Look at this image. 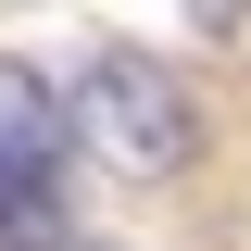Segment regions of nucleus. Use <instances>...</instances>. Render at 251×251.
<instances>
[{
	"label": "nucleus",
	"mask_w": 251,
	"mask_h": 251,
	"mask_svg": "<svg viewBox=\"0 0 251 251\" xmlns=\"http://www.w3.org/2000/svg\"><path fill=\"white\" fill-rule=\"evenodd\" d=\"M75 126H88V151L113 163V176H176V163L201 151V113H188V88L151 50H100L88 88H75Z\"/></svg>",
	"instance_id": "nucleus-1"
},
{
	"label": "nucleus",
	"mask_w": 251,
	"mask_h": 251,
	"mask_svg": "<svg viewBox=\"0 0 251 251\" xmlns=\"http://www.w3.org/2000/svg\"><path fill=\"white\" fill-rule=\"evenodd\" d=\"M63 163H75V126L38 88L25 63H0V239L25 226H63Z\"/></svg>",
	"instance_id": "nucleus-2"
},
{
	"label": "nucleus",
	"mask_w": 251,
	"mask_h": 251,
	"mask_svg": "<svg viewBox=\"0 0 251 251\" xmlns=\"http://www.w3.org/2000/svg\"><path fill=\"white\" fill-rule=\"evenodd\" d=\"M0 251H113V239H88V226H25V239H0Z\"/></svg>",
	"instance_id": "nucleus-3"
},
{
	"label": "nucleus",
	"mask_w": 251,
	"mask_h": 251,
	"mask_svg": "<svg viewBox=\"0 0 251 251\" xmlns=\"http://www.w3.org/2000/svg\"><path fill=\"white\" fill-rule=\"evenodd\" d=\"M239 13H251V0H188V25H201V38H226Z\"/></svg>",
	"instance_id": "nucleus-4"
}]
</instances>
